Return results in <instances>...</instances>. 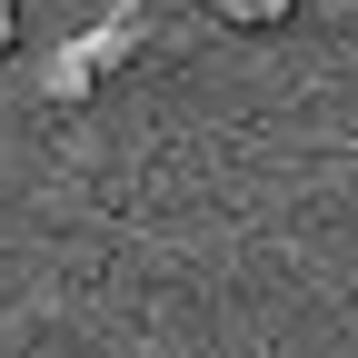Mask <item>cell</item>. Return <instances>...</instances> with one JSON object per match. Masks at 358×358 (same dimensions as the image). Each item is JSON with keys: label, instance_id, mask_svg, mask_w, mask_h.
<instances>
[{"label": "cell", "instance_id": "2", "mask_svg": "<svg viewBox=\"0 0 358 358\" xmlns=\"http://www.w3.org/2000/svg\"><path fill=\"white\" fill-rule=\"evenodd\" d=\"M0 50H10V0H0Z\"/></svg>", "mask_w": 358, "mask_h": 358}, {"label": "cell", "instance_id": "1", "mask_svg": "<svg viewBox=\"0 0 358 358\" xmlns=\"http://www.w3.org/2000/svg\"><path fill=\"white\" fill-rule=\"evenodd\" d=\"M209 10L229 20V30H279V20L299 10V0H209Z\"/></svg>", "mask_w": 358, "mask_h": 358}]
</instances>
